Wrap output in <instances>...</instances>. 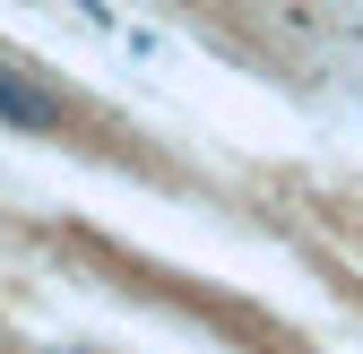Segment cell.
<instances>
[{
  "instance_id": "7a4b0ae2",
  "label": "cell",
  "mask_w": 363,
  "mask_h": 354,
  "mask_svg": "<svg viewBox=\"0 0 363 354\" xmlns=\"http://www.w3.org/2000/svg\"><path fill=\"white\" fill-rule=\"evenodd\" d=\"M69 354H86V346H69Z\"/></svg>"
},
{
  "instance_id": "6da1fadb",
  "label": "cell",
  "mask_w": 363,
  "mask_h": 354,
  "mask_svg": "<svg viewBox=\"0 0 363 354\" xmlns=\"http://www.w3.org/2000/svg\"><path fill=\"white\" fill-rule=\"evenodd\" d=\"M0 121H9V130H61V96L0 61Z\"/></svg>"
}]
</instances>
